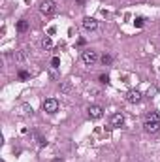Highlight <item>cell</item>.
Segmentation results:
<instances>
[{
  "mask_svg": "<svg viewBox=\"0 0 160 162\" xmlns=\"http://www.w3.org/2000/svg\"><path fill=\"white\" fill-rule=\"evenodd\" d=\"M81 60H83L87 66H92V64L98 60V53L92 51V49H85V51L81 53Z\"/></svg>",
  "mask_w": 160,
  "mask_h": 162,
  "instance_id": "cell-1",
  "label": "cell"
},
{
  "mask_svg": "<svg viewBox=\"0 0 160 162\" xmlns=\"http://www.w3.org/2000/svg\"><path fill=\"white\" fill-rule=\"evenodd\" d=\"M43 111H47V113H56V111H59V102H56L55 98H47L43 102Z\"/></svg>",
  "mask_w": 160,
  "mask_h": 162,
  "instance_id": "cell-2",
  "label": "cell"
},
{
  "mask_svg": "<svg viewBox=\"0 0 160 162\" xmlns=\"http://www.w3.org/2000/svg\"><path fill=\"white\" fill-rule=\"evenodd\" d=\"M55 2H53V0H43V2L42 4H40V12H42L43 15H51V13H53L55 12Z\"/></svg>",
  "mask_w": 160,
  "mask_h": 162,
  "instance_id": "cell-3",
  "label": "cell"
},
{
  "mask_svg": "<svg viewBox=\"0 0 160 162\" xmlns=\"http://www.w3.org/2000/svg\"><path fill=\"white\" fill-rule=\"evenodd\" d=\"M102 115H104V109H102V106H98V104L89 106V117H90V119H100Z\"/></svg>",
  "mask_w": 160,
  "mask_h": 162,
  "instance_id": "cell-4",
  "label": "cell"
},
{
  "mask_svg": "<svg viewBox=\"0 0 160 162\" xmlns=\"http://www.w3.org/2000/svg\"><path fill=\"white\" fill-rule=\"evenodd\" d=\"M139 100H141V93L136 89H132V90H128L126 93V102H130V104H138Z\"/></svg>",
  "mask_w": 160,
  "mask_h": 162,
  "instance_id": "cell-5",
  "label": "cell"
},
{
  "mask_svg": "<svg viewBox=\"0 0 160 162\" xmlns=\"http://www.w3.org/2000/svg\"><path fill=\"white\" fill-rule=\"evenodd\" d=\"M145 132H149V134H154V132H158V128H160V121H145Z\"/></svg>",
  "mask_w": 160,
  "mask_h": 162,
  "instance_id": "cell-6",
  "label": "cell"
},
{
  "mask_svg": "<svg viewBox=\"0 0 160 162\" xmlns=\"http://www.w3.org/2000/svg\"><path fill=\"white\" fill-rule=\"evenodd\" d=\"M122 123H125V115H122V113H113L111 115V126H113V128L122 126Z\"/></svg>",
  "mask_w": 160,
  "mask_h": 162,
  "instance_id": "cell-7",
  "label": "cell"
},
{
  "mask_svg": "<svg viewBox=\"0 0 160 162\" xmlns=\"http://www.w3.org/2000/svg\"><path fill=\"white\" fill-rule=\"evenodd\" d=\"M83 28L85 30H96L98 28V21L92 19V17H85L83 19Z\"/></svg>",
  "mask_w": 160,
  "mask_h": 162,
  "instance_id": "cell-8",
  "label": "cell"
},
{
  "mask_svg": "<svg viewBox=\"0 0 160 162\" xmlns=\"http://www.w3.org/2000/svg\"><path fill=\"white\" fill-rule=\"evenodd\" d=\"M60 93H64V94H68L70 93V90H72V83H70V81H62V83H60Z\"/></svg>",
  "mask_w": 160,
  "mask_h": 162,
  "instance_id": "cell-9",
  "label": "cell"
},
{
  "mask_svg": "<svg viewBox=\"0 0 160 162\" xmlns=\"http://www.w3.org/2000/svg\"><path fill=\"white\" fill-rule=\"evenodd\" d=\"M40 45H42L43 49H51V47H53V42H51V38H49V36H45V38H42Z\"/></svg>",
  "mask_w": 160,
  "mask_h": 162,
  "instance_id": "cell-10",
  "label": "cell"
},
{
  "mask_svg": "<svg viewBox=\"0 0 160 162\" xmlns=\"http://www.w3.org/2000/svg\"><path fill=\"white\" fill-rule=\"evenodd\" d=\"M17 30H19V32H27V30H28V21L21 19V21L17 23Z\"/></svg>",
  "mask_w": 160,
  "mask_h": 162,
  "instance_id": "cell-11",
  "label": "cell"
},
{
  "mask_svg": "<svg viewBox=\"0 0 160 162\" xmlns=\"http://www.w3.org/2000/svg\"><path fill=\"white\" fill-rule=\"evenodd\" d=\"M25 59H27L25 49H23V51H17V53H15V60H19V62H21V60H25Z\"/></svg>",
  "mask_w": 160,
  "mask_h": 162,
  "instance_id": "cell-12",
  "label": "cell"
},
{
  "mask_svg": "<svg viewBox=\"0 0 160 162\" xmlns=\"http://www.w3.org/2000/svg\"><path fill=\"white\" fill-rule=\"evenodd\" d=\"M134 25H136L138 28H141L143 25H145V19H143V17H136V21H134Z\"/></svg>",
  "mask_w": 160,
  "mask_h": 162,
  "instance_id": "cell-13",
  "label": "cell"
},
{
  "mask_svg": "<svg viewBox=\"0 0 160 162\" xmlns=\"http://www.w3.org/2000/svg\"><path fill=\"white\" fill-rule=\"evenodd\" d=\"M51 66H53V68H59V66H60V59H59V57H53V59H51Z\"/></svg>",
  "mask_w": 160,
  "mask_h": 162,
  "instance_id": "cell-14",
  "label": "cell"
},
{
  "mask_svg": "<svg viewBox=\"0 0 160 162\" xmlns=\"http://www.w3.org/2000/svg\"><path fill=\"white\" fill-rule=\"evenodd\" d=\"M147 119H149V121H160V115H158V113H149Z\"/></svg>",
  "mask_w": 160,
  "mask_h": 162,
  "instance_id": "cell-15",
  "label": "cell"
},
{
  "mask_svg": "<svg viewBox=\"0 0 160 162\" xmlns=\"http://www.w3.org/2000/svg\"><path fill=\"white\" fill-rule=\"evenodd\" d=\"M19 79H28V72L21 70V72H19Z\"/></svg>",
  "mask_w": 160,
  "mask_h": 162,
  "instance_id": "cell-16",
  "label": "cell"
},
{
  "mask_svg": "<svg viewBox=\"0 0 160 162\" xmlns=\"http://www.w3.org/2000/svg\"><path fill=\"white\" fill-rule=\"evenodd\" d=\"M102 62H104V64H109V62H111V57H109V55H104V57H102Z\"/></svg>",
  "mask_w": 160,
  "mask_h": 162,
  "instance_id": "cell-17",
  "label": "cell"
},
{
  "mask_svg": "<svg viewBox=\"0 0 160 162\" xmlns=\"http://www.w3.org/2000/svg\"><path fill=\"white\" fill-rule=\"evenodd\" d=\"M100 81H102V83H107V81H109V77H107L106 74H102V75H100Z\"/></svg>",
  "mask_w": 160,
  "mask_h": 162,
  "instance_id": "cell-18",
  "label": "cell"
},
{
  "mask_svg": "<svg viewBox=\"0 0 160 162\" xmlns=\"http://www.w3.org/2000/svg\"><path fill=\"white\" fill-rule=\"evenodd\" d=\"M51 162H62V160H60V158H53V160H51Z\"/></svg>",
  "mask_w": 160,
  "mask_h": 162,
  "instance_id": "cell-19",
  "label": "cell"
}]
</instances>
